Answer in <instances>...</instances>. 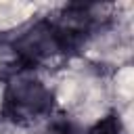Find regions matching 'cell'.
Here are the masks:
<instances>
[{
    "mask_svg": "<svg viewBox=\"0 0 134 134\" xmlns=\"http://www.w3.org/2000/svg\"><path fill=\"white\" fill-rule=\"evenodd\" d=\"M10 48L17 63L15 71H34L54 57H65L50 17L38 19L36 23L25 27L10 42Z\"/></svg>",
    "mask_w": 134,
    "mask_h": 134,
    "instance_id": "obj_2",
    "label": "cell"
},
{
    "mask_svg": "<svg viewBox=\"0 0 134 134\" xmlns=\"http://www.w3.org/2000/svg\"><path fill=\"white\" fill-rule=\"evenodd\" d=\"M52 90L31 75V71H13L4 84L0 115L15 126H31L52 113Z\"/></svg>",
    "mask_w": 134,
    "mask_h": 134,
    "instance_id": "obj_1",
    "label": "cell"
},
{
    "mask_svg": "<svg viewBox=\"0 0 134 134\" xmlns=\"http://www.w3.org/2000/svg\"><path fill=\"white\" fill-rule=\"evenodd\" d=\"M82 132L84 130H80V126L75 121H71L69 117L61 115V117H54L48 124V128H46L44 134H82Z\"/></svg>",
    "mask_w": 134,
    "mask_h": 134,
    "instance_id": "obj_4",
    "label": "cell"
},
{
    "mask_svg": "<svg viewBox=\"0 0 134 134\" xmlns=\"http://www.w3.org/2000/svg\"><path fill=\"white\" fill-rule=\"evenodd\" d=\"M82 134H126V132H124V124H121L119 113L111 111L105 117H100L96 124H92L88 130H84Z\"/></svg>",
    "mask_w": 134,
    "mask_h": 134,
    "instance_id": "obj_3",
    "label": "cell"
}]
</instances>
